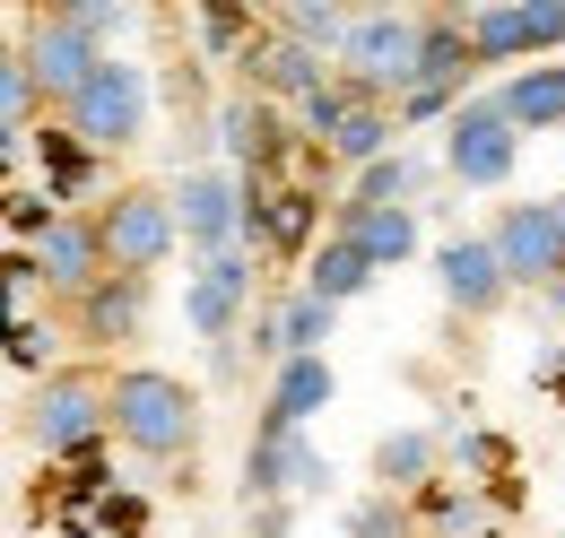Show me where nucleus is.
I'll use <instances>...</instances> for the list:
<instances>
[{"instance_id": "nucleus-18", "label": "nucleus", "mask_w": 565, "mask_h": 538, "mask_svg": "<svg viewBox=\"0 0 565 538\" xmlns=\"http://www.w3.org/2000/svg\"><path fill=\"white\" fill-rule=\"evenodd\" d=\"M322 400H331V365H322V356H287V365H279V391H270V426L296 434Z\"/></svg>"}, {"instance_id": "nucleus-25", "label": "nucleus", "mask_w": 565, "mask_h": 538, "mask_svg": "<svg viewBox=\"0 0 565 538\" xmlns=\"http://www.w3.org/2000/svg\"><path fill=\"white\" fill-rule=\"evenodd\" d=\"M53 18H62V26H71V35H87V44H105V35H114V26H122V9H105V0H62V9H53Z\"/></svg>"}, {"instance_id": "nucleus-16", "label": "nucleus", "mask_w": 565, "mask_h": 538, "mask_svg": "<svg viewBox=\"0 0 565 538\" xmlns=\"http://www.w3.org/2000/svg\"><path fill=\"white\" fill-rule=\"evenodd\" d=\"M340 235H349L374 269H401L418 252V217H409V208H340Z\"/></svg>"}, {"instance_id": "nucleus-17", "label": "nucleus", "mask_w": 565, "mask_h": 538, "mask_svg": "<svg viewBox=\"0 0 565 538\" xmlns=\"http://www.w3.org/2000/svg\"><path fill=\"white\" fill-rule=\"evenodd\" d=\"M244 287H253V269L235 261V252H217V261L192 278V322H201L210 338H226V331H235V304H244Z\"/></svg>"}, {"instance_id": "nucleus-26", "label": "nucleus", "mask_w": 565, "mask_h": 538, "mask_svg": "<svg viewBox=\"0 0 565 538\" xmlns=\"http://www.w3.org/2000/svg\"><path fill=\"white\" fill-rule=\"evenodd\" d=\"M349 538H409V513H401V504L383 495V504H365V513L349 521Z\"/></svg>"}, {"instance_id": "nucleus-9", "label": "nucleus", "mask_w": 565, "mask_h": 538, "mask_svg": "<svg viewBox=\"0 0 565 538\" xmlns=\"http://www.w3.org/2000/svg\"><path fill=\"white\" fill-rule=\"evenodd\" d=\"M513 157H522V131L495 114V96L488 105H461L452 114V139H444V165L461 174V183H479V192H495L504 174H513Z\"/></svg>"}, {"instance_id": "nucleus-19", "label": "nucleus", "mask_w": 565, "mask_h": 538, "mask_svg": "<svg viewBox=\"0 0 565 538\" xmlns=\"http://www.w3.org/2000/svg\"><path fill=\"white\" fill-rule=\"evenodd\" d=\"M331 313H340V304H322V295H287L279 322L262 331V347H270V356H322V338H331Z\"/></svg>"}, {"instance_id": "nucleus-4", "label": "nucleus", "mask_w": 565, "mask_h": 538, "mask_svg": "<svg viewBox=\"0 0 565 538\" xmlns=\"http://www.w3.org/2000/svg\"><path fill=\"white\" fill-rule=\"evenodd\" d=\"M418 44H426V18H409V9H356L349 44H340V78L365 105H392V96L418 87Z\"/></svg>"}, {"instance_id": "nucleus-6", "label": "nucleus", "mask_w": 565, "mask_h": 538, "mask_svg": "<svg viewBox=\"0 0 565 538\" xmlns=\"http://www.w3.org/2000/svg\"><path fill=\"white\" fill-rule=\"evenodd\" d=\"M488 244H495V261H504V278L513 287H557L565 278V217L557 201H504L495 208V226H488Z\"/></svg>"}, {"instance_id": "nucleus-2", "label": "nucleus", "mask_w": 565, "mask_h": 538, "mask_svg": "<svg viewBox=\"0 0 565 538\" xmlns=\"http://www.w3.org/2000/svg\"><path fill=\"white\" fill-rule=\"evenodd\" d=\"M26 443L44 452V461H62V452H87L96 434H114V374H96V365H62V374H44L35 391H26Z\"/></svg>"}, {"instance_id": "nucleus-11", "label": "nucleus", "mask_w": 565, "mask_h": 538, "mask_svg": "<svg viewBox=\"0 0 565 538\" xmlns=\"http://www.w3.org/2000/svg\"><path fill=\"white\" fill-rule=\"evenodd\" d=\"M71 331L87 338V347H131V338L148 331V278H105L96 295H78Z\"/></svg>"}, {"instance_id": "nucleus-10", "label": "nucleus", "mask_w": 565, "mask_h": 538, "mask_svg": "<svg viewBox=\"0 0 565 538\" xmlns=\"http://www.w3.org/2000/svg\"><path fill=\"white\" fill-rule=\"evenodd\" d=\"M435 278H444V295H452V313H470V322H488L495 304L513 295V278L495 261L488 235H452L444 252H435Z\"/></svg>"}, {"instance_id": "nucleus-20", "label": "nucleus", "mask_w": 565, "mask_h": 538, "mask_svg": "<svg viewBox=\"0 0 565 538\" xmlns=\"http://www.w3.org/2000/svg\"><path fill=\"white\" fill-rule=\"evenodd\" d=\"M365 287H374V261L356 252L349 235H340V244H322L313 269H305V295H322V304H349V295H365Z\"/></svg>"}, {"instance_id": "nucleus-30", "label": "nucleus", "mask_w": 565, "mask_h": 538, "mask_svg": "<svg viewBox=\"0 0 565 538\" xmlns=\"http://www.w3.org/2000/svg\"><path fill=\"white\" fill-rule=\"evenodd\" d=\"M87 538H96V530H87Z\"/></svg>"}, {"instance_id": "nucleus-7", "label": "nucleus", "mask_w": 565, "mask_h": 538, "mask_svg": "<svg viewBox=\"0 0 565 538\" xmlns=\"http://www.w3.org/2000/svg\"><path fill=\"white\" fill-rule=\"evenodd\" d=\"M26 261H35V278L62 295V304H78V295H96L105 278H114V261H105V235H96V208L78 217V208H62L35 244H26Z\"/></svg>"}, {"instance_id": "nucleus-23", "label": "nucleus", "mask_w": 565, "mask_h": 538, "mask_svg": "<svg viewBox=\"0 0 565 538\" xmlns=\"http://www.w3.org/2000/svg\"><path fill=\"white\" fill-rule=\"evenodd\" d=\"M374 470H383V486H418V477L435 470V434H383Z\"/></svg>"}, {"instance_id": "nucleus-27", "label": "nucleus", "mask_w": 565, "mask_h": 538, "mask_svg": "<svg viewBox=\"0 0 565 538\" xmlns=\"http://www.w3.org/2000/svg\"><path fill=\"white\" fill-rule=\"evenodd\" d=\"M522 35H531V53L565 44V0H540V9H522Z\"/></svg>"}, {"instance_id": "nucleus-24", "label": "nucleus", "mask_w": 565, "mask_h": 538, "mask_svg": "<svg viewBox=\"0 0 565 538\" xmlns=\"http://www.w3.org/2000/svg\"><path fill=\"white\" fill-rule=\"evenodd\" d=\"M401 192H409V165H401V157H383V165H365V183H356L349 208H401Z\"/></svg>"}, {"instance_id": "nucleus-22", "label": "nucleus", "mask_w": 565, "mask_h": 538, "mask_svg": "<svg viewBox=\"0 0 565 538\" xmlns=\"http://www.w3.org/2000/svg\"><path fill=\"white\" fill-rule=\"evenodd\" d=\"M470 44H479V62H522L531 53L522 9H470Z\"/></svg>"}, {"instance_id": "nucleus-15", "label": "nucleus", "mask_w": 565, "mask_h": 538, "mask_svg": "<svg viewBox=\"0 0 565 538\" xmlns=\"http://www.w3.org/2000/svg\"><path fill=\"white\" fill-rule=\"evenodd\" d=\"M174 208H183V244H201L217 261V244L244 226V208H235V192L217 183V174H183V192H174Z\"/></svg>"}, {"instance_id": "nucleus-5", "label": "nucleus", "mask_w": 565, "mask_h": 538, "mask_svg": "<svg viewBox=\"0 0 565 538\" xmlns=\"http://www.w3.org/2000/svg\"><path fill=\"white\" fill-rule=\"evenodd\" d=\"M9 53L26 62V78H35V96H44L53 114H71L78 96L96 87V69L114 62L105 44H87V35H71V26L53 18V9H35V18L18 26V44H9Z\"/></svg>"}, {"instance_id": "nucleus-3", "label": "nucleus", "mask_w": 565, "mask_h": 538, "mask_svg": "<svg viewBox=\"0 0 565 538\" xmlns=\"http://www.w3.org/2000/svg\"><path fill=\"white\" fill-rule=\"evenodd\" d=\"M96 235H105L114 278H157V269L174 261V244H183V208H174V192H157V183H122V192L96 201Z\"/></svg>"}, {"instance_id": "nucleus-28", "label": "nucleus", "mask_w": 565, "mask_h": 538, "mask_svg": "<svg viewBox=\"0 0 565 538\" xmlns=\"http://www.w3.org/2000/svg\"><path fill=\"white\" fill-rule=\"evenodd\" d=\"M548 304H557V313H565V278H557V287H548Z\"/></svg>"}, {"instance_id": "nucleus-14", "label": "nucleus", "mask_w": 565, "mask_h": 538, "mask_svg": "<svg viewBox=\"0 0 565 538\" xmlns=\"http://www.w3.org/2000/svg\"><path fill=\"white\" fill-rule=\"evenodd\" d=\"M244 69H253V87H262V96H287L296 114L331 87V78H322V53H305V44H287V35H270V44H262Z\"/></svg>"}, {"instance_id": "nucleus-8", "label": "nucleus", "mask_w": 565, "mask_h": 538, "mask_svg": "<svg viewBox=\"0 0 565 538\" xmlns=\"http://www.w3.org/2000/svg\"><path fill=\"white\" fill-rule=\"evenodd\" d=\"M62 131H71L78 148H131V139L148 131V78L131 62H105L96 87L62 114Z\"/></svg>"}, {"instance_id": "nucleus-13", "label": "nucleus", "mask_w": 565, "mask_h": 538, "mask_svg": "<svg viewBox=\"0 0 565 538\" xmlns=\"http://www.w3.org/2000/svg\"><path fill=\"white\" fill-rule=\"evenodd\" d=\"M479 69V44H470V18H426L418 44V87L409 96H452L461 105V78Z\"/></svg>"}, {"instance_id": "nucleus-21", "label": "nucleus", "mask_w": 565, "mask_h": 538, "mask_svg": "<svg viewBox=\"0 0 565 538\" xmlns=\"http://www.w3.org/2000/svg\"><path fill=\"white\" fill-rule=\"evenodd\" d=\"M392 131H401V114H392V105H356L349 122H340V139H331V157H340V165H383Z\"/></svg>"}, {"instance_id": "nucleus-29", "label": "nucleus", "mask_w": 565, "mask_h": 538, "mask_svg": "<svg viewBox=\"0 0 565 538\" xmlns=\"http://www.w3.org/2000/svg\"><path fill=\"white\" fill-rule=\"evenodd\" d=\"M557 217H565V192H557Z\"/></svg>"}, {"instance_id": "nucleus-12", "label": "nucleus", "mask_w": 565, "mask_h": 538, "mask_svg": "<svg viewBox=\"0 0 565 538\" xmlns=\"http://www.w3.org/2000/svg\"><path fill=\"white\" fill-rule=\"evenodd\" d=\"M495 114L513 131H565V62H531L495 87Z\"/></svg>"}, {"instance_id": "nucleus-1", "label": "nucleus", "mask_w": 565, "mask_h": 538, "mask_svg": "<svg viewBox=\"0 0 565 538\" xmlns=\"http://www.w3.org/2000/svg\"><path fill=\"white\" fill-rule=\"evenodd\" d=\"M114 443L140 461H192L201 452V391L183 374L122 365L114 374Z\"/></svg>"}]
</instances>
